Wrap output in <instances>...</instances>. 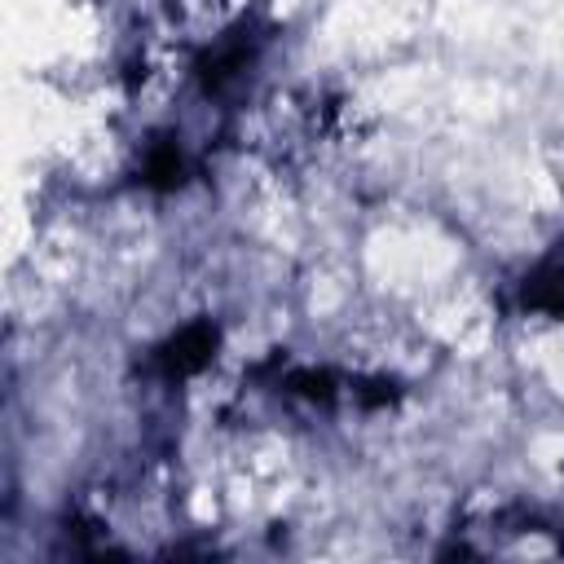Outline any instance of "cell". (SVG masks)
Instances as JSON below:
<instances>
[{"mask_svg":"<svg viewBox=\"0 0 564 564\" xmlns=\"http://www.w3.org/2000/svg\"><path fill=\"white\" fill-rule=\"evenodd\" d=\"M524 308L564 317V256L542 260V264L524 278Z\"/></svg>","mask_w":564,"mask_h":564,"instance_id":"obj_2","label":"cell"},{"mask_svg":"<svg viewBox=\"0 0 564 564\" xmlns=\"http://www.w3.org/2000/svg\"><path fill=\"white\" fill-rule=\"evenodd\" d=\"M212 348H216V330L207 322L198 326H185L176 339H167L159 352H154V370L163 379H185L194 370H203L212 361Z\"/></svg>","mask_w":564,"mask_h":564,"instance_id":"obj_1","label":"cell"}]
</instances>
